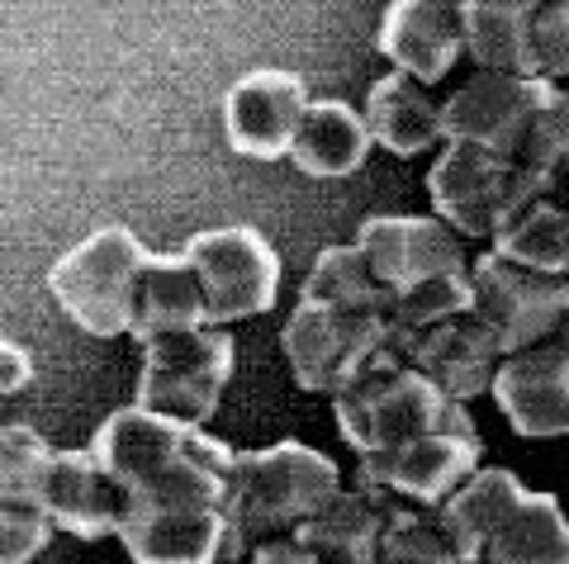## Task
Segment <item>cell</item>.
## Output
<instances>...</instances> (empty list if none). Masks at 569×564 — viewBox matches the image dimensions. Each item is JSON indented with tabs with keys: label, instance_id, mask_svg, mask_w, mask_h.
I'll return each mask as SVG.
<instances>
[{
	"label": "cell",
	"instance_id": "6da1fadb",
	"mask_svg": "<svg viewBox=\"0 0 569 564\" xmlns=\"http://www.w3.org/2000/svg\"><path fill=\"white\" fill-rule=\"evenodd\" d=\"M96 461L119 480L123 526L119 545L133 564H219L228 545L223 498L233 446L204 427L119 409L91 436Z\"/></svg>",
	"mask_w": 569,
	"mask_h": 564
},
{
	"label": "cell",
	"instance_id": "7a4b0ae2",
	"mask_svg": "<svg viewBox=\"0 0 569 564\" xmlns=\"http://www.w3.org/2000/svg\"><path fill=\"white\" fill-rule=\"evenodd\" d=\"M337 489H342L337 461L305 442L238 451L223 498V522H228L223 560H252L257 545L299 536Z\"/></svg>",
	"mask_w": 569,
	"mask_h": 564
},
{
	"label": "cell",
	"instance_id": "3957f363",
	"mask_svg": "<svg viewBox=\"0 0 569 564\" xmlns=\"http://www.w3.org/2000/svg\"><path fill=\"white\" fill-rule=\"evenodd\" d=\"M550 175L470 143H447L427 171V195L437 219L466 242H493L503 228L546 195Z\"/></svg>",
	"mask_w": 569,
	"mask_h": 564
},
{
	"label": "cell",
	"instance_id": "277c9868",
	"mask_svg": "<svg viewBox=\"0 0 569 564\" xmlns=\"http://www.w3.org/2000/svg\"><path fill=\"white\" fill-rule=\"evenodd\" d=\"M152 252L129 228H96L71 252H62L48 271V290L62 313L91 338H129L138 285Z\"/></svg>",
	"mask_w": 569,
	"mask_h": 564
},
{
	"label": "cell",
	"instance_id": "5b68a950",
	"mask_svg": "<svg viewBox=\"0 0 569 564\" xmlns=\"http://www.w3.org/2000/svg\"><path fill=\"white\" fill-rule=\"evenodd\" d=\"M332 413H337V432H342V442L356 455H380L422 432L475 427L466 403H451L447 394H437L408 365H370L366 375H356L332 399Z\"/></svg>",
	"mask_w": 569,
	"mask_h": 564
},
{
	"label": "cell",
	"instance_id": "8992f818",
	"mask_svg": "<svg viewBox=\"0 0 569 564\" xmlns=\"http://www.w3.org/2000/svg\"><path fill=\"white\" fill-rule=\"evenodd\" d=\"M233 338L219 328H190L142 342L133 409L186 422V427H209L233 380Z\"/></svg>",
	"mask_w": 569,
	"mask_h": 564
},
{
	"label": "cell",
	"instance_id": "52a82bcc",
	"mask_svg": "<svg viewBox=\"0 0 569 564\" xmlns=\"http://www.w3.org/2000/svg\"><path fill=\"white\" fill-rule=\"evenodd\" d=\"M470 280H475L470 313L493 332V342L503 346V361L527 346L550 342L560 332V323L569 319V280L565 275L527 271L518 261H503L485 246V252H475V261H470Z\"/></svg>",
	"mask_w": 569,
	"mask_h": 564
},
{
	"label": "cell",
	"instance_id": "ba28073f",
	"mask_svg": "<svg viewBox=\"0 0 569 564\" xmlns=\"http://www.w3.org/2000/svg\"><path fill=\"white\" fill-rule=\"evenodd\" d=\"M186 261L200 275L209 328L276 309L280 256L257 228H204L186 242Z\"/></svg>",
	"mask_w": 569,
	"mask_h": 564
},
{
	"label": "cell",
	"instance_id": "9c48e42d",
	"mask_svg": "<svg viewBox=\"0 0 569 564\" xmlns=\"http://www.w3.org/2000/svg\"><path fill=\"white\" fill-rule=\"evenodd\" d=\"M290 375L305 394L337 399L356 375L380 365L385 351V319H366V313L323 309V304H299L290 323L280 332Z\"/></svg>",
	"mask_w": 569,
	"mask_h": 564
},
{
	"label": "cell",
	"instance_id": "30bf717a",
	"mask_svg": "<svg viewBox=\"0 0 569 564\" xmlns=\"http://www.w3.org/2000/svg\"><path fill=\"white\" fill-rule=\"evenodd\" d=\"M546 95H550V81H541V77L475 72L466 85H456V91L441 100V138L518 162Z\"/></svg>",
	"mask_w": 569,
	"mask_h": 564
},
{
	"label": "cell",
	"instance_id": "8fae6325",
	"mask_svg": "<svg viewBox=\"0 0 569 564\" xmlns=\"http://www.w3.org/2000/svg\"><path fill=\"white\" fill-rule=\"evenodd\" d=\"M479 455H485V442H479L475 427L422 432L380 455H361V484L380 489L399 503L437 507L479 470Z\"/></svg>",
	"mask_w": 569,
	"mask_h": 564
},
{
	"label": "cell",
	"instance_id": "7c38bea8",
	"mask_svg": "<svg viewBox=\"0 0 569 564\" xmlns=\"http://www.w3.org/2000/svg\"><path fill=\"white\" fill-rule=\"evenodd\" d=\"M356 246L370 261L376 280L389 290V299H399L403 290L422 285V280L437 275H466L470 271V242L451 233L437 214L418 219V214H376L361 223Z\"/></svg>",
	"mask_w": 569,
	"mask_h": 564
},
{
	"label": "cell",
	"instance_id": "4fadbf2b",
	"mask_svg": "<svg viewBox=\"0 0 569 564\" xmlns=\"http://www.w3.org/2000/svg\"><path fill=\"white\" fill-rule=\"evenodd\" d=\"M309 81L284 67H257L223 95L228 148L252 162H280L295 148V133L309 114Z\"/></svg>",
	"mask_w": 569,
	"mask_h": 564
},
{
	"label": "cell",
	"instance_id": "5bb4252c",
	"mask_svg": "<svg viewBox=\"0 0 569 564\" xmlns=\"http://www.w3.org/2000/svg\"><path fill=\"white\" fill-rule=\"evenodd\" d=\"M123 489L110 470L96 461V451H52V461L39 480V513L52 532H67L77 541L119 536L123 526Z\"/></svg>",
	"mask_w": 569,
	"mask_h": 564
},
{
	"label": "cell",
	"instance_id": "9a60e30c",
	"mask_svg": "<svg viewBox=\"0 0 569 564\" xmlns=\"http://www.w3.org/2000/svg\"><path fill=\"white\" fill-rule=\"evenodd\" d=\"M489 394L518 436H569V356L556 338L508 356Z\"/></svg>",
	"mask_w": 569,
	"mask_h": 564
},
{
	"label": "cell",
	"instance_id": "2e32d148",
	"mask_svg": "<svg viewBox=\"0 0 569 564\" xmlns=\"http://www.w3.org/2000/svg\"><path fill=\"white\" fill-rule=\"evenodd\" d=\"M376 43L395 72L413 77L418 85H437L466 52V24L451 0H399L385 10Z\"/></svg>",
	"mask_w": 569,
	"mask_h": 564
},
{
	"label": "cell",
	"instance_id": "e0dca14e",
	"mask_svg": "<svg viewBox=\"0 0 569 564\" xmlns=\"http://www.w3.org/2000/svg\"><path fill=\"white\" fill-rule=\"evenodd\" d=\"M498 365H503V346L493 342V332L475 313H460V319L422 332L413 351H408V370H418L451 403H470L489 394Z\"/></svg>",
	"mask_w": 569,
	"mask_h": 564
},
{
	"label": "cell",
	"instance_id": "ac0fdd59",
	"mask_svg": "<svg viewBox=\"0 0 569 564\" xmlns=\"http://www.w3.org/2000/svg\"><path fill=\"white\" fill-rule=\"evenodd\" d=\"M395 503L399 498H389V493L370 484L337 489L313 513V522L299 532V541L309 545L318 564H380V536Z\"/></svg>",
	"mask_w": 569,
	"mask_h": 564
},
{
	"label": "cell",
	"instance_id": "d6986e66",
	"mask_svg": "<svg viewBox=\"0 0 569 564\" xmlns=\"http://www.w3.org/2000/svg\"><path fill=\"white\" fill-rule=\"evenodd\" d=\"M366 129L385 152L403 157V162L422 152H437V143L447 148V138H441V100H432L427 85H418L403 72H389L370 85Z\"/></svg>",
	"mask_w": 569,
	"mask_h": 564
},
{
	"label": "cell",
	"instance_id": "ffe728a7",
	"mask_svg": "<svg viewBox=\"0 0 569 564\" xmlns=\"http://www.w3.org/2000/svg\"><path fill=\"white\" fill-rule=\"evenodd\" d=\"M190 328H209L200 275H194L186 252H152L148 271H142V285H138V309H133L129 338L142 346L152 338L190 332Z\"/></svg>",
	"mask_w": 569,
	"mask_h": 564
},
{
	"label": "cell",
	"instance_id": "44dd1931",
	"mask_svg": "<svg viewBox=\"0 0 569 564\" xmlns=\"http://www.w3.org/2000/svg\"><path fill=\"white\" fill-rule=\"evenodd\" d=\"M370 148H376V138H370L361 110H351L347 100H313L295 133L290 162L318 181H337V175L361 171Z\"/></svg>",
	"mask_w": 569,
	"mask_h": 564
},
{
	"label": "cell",
	"instance_id": "7402d4cb",
	"mask_svg": "<svg viewBox=\"0 0 569 564\" xmlns=\"http://www.w3.org/2000/svg\"><path fill=\"white\" fill-rule=\"evenodd\" d=\"M475 564H569V517L556 493H522Z\"/></svg>",
	"mask_w": 569,
	"mask_h": 564
},
{
	"label": "cell",
	"instance_id": "603a6c76",
	"mask_svg": "<svg viewBox=\"0 0 569 564\" xmlns=\"http://www.w3.org/2000/svg\"><path fill=\"white\" fill-rule=\"evenodd\" d=\"M531 0H470L460 6L466 24V52L479 72L498 77H537L531 72Z\"/></svg>",
	"mask_w": 569,
	"mask_h": 564
},
{
	"label": "cell",
	"instance_id": "cb8c5ba5",
	"mask_svg": "<svg viewBox=\"0 0 569 564\" xmlns=\"http://www.w3.org/2000/svg\"><path fill=\"white\" fill-rule=\"evenodd\" d=\"M527 493V484L518 480L512 470L503 465H479L466 484H460L447 503H441V522H447V532L460 551V564H475L479 551H485V541L493 536V526L503 522L518 498Z\"/></svg>",
	"mask_w": 569,
	"mask_h": 564
},
{
	"label": "cell",
	"instance_id": "d4e9b609",
	"mask_svg": "<svg viewBox=\"0 0 569 564\" xmlns=\"http://www.w3.org/2000/svg\"><path fill=\"white\" fill-rule=\"evenodd\" d=\"M299 304H323V309H347L366 313V319H385L389 290L376 280L370 261L361 256V246H323L313 256V266L299 285Z\"/></svg>",
	"mask_w": 569,
	"mask_h": 564
},
{
	"label": "cell",
	"instance_id": "484cf974",
	"mask_svg": "<svg viewBox=\"0 0 569 564\" xmlns=\"http://www.w3.org/2000/svg\"><path fill=\"white\" fill-rule=\"evenodd\" d=\"M380 564H460V551L437 507L395 503L380 536Z\"/></svg>",
	"mask_w": 569,
	"mask_h": 564
},
{
	"label": "cell",
	"instance_id": "4316f807",
	"mask_svg": "<svg viewBox=\"0 0 569 564\" xmlns=\"http://www.w3.org/2000/svg\"><path fill=\"white\" fill-rule=\"evenodd\" d=\"M52 451L43 442L39 427H29V422H0V493L14 503H29L39 507V480L52 461Z\"/></svg>",
	"mask_w": 569,
	"mask_h": 564
},
{
	"label": "cell",
	"instance_id": "83f0119b",
	"mask_svg": "<svg viewBox=\"0 0 569 564\" xmlns=\"http://www.w3.org/2000/svg\"><path fill=\"white\" fill-rule=\"evenodd\" d=\"M518 162L541 171V175H556L560 167H569V91L565 85H550V95L537 110V123H531Z\"/></svg>",
	"mask_w": 569,
	"mask_h": 564
},
{
	"label": "cell",
	"instance_id": "f1b7e54d",
	"mask_svg": "<svg viewBox=\"0 0 569 564\" xmlns=\"http://www.w3.org/2000/svg\"><path fill=\"white\" fill-rule=\"evenodd\" d=\"M531 72L550 85L569 81V0L537 6V20H531Z\"/></svg>",
	"mask_w": 569,
	"mask_h": 564
},
{
	"label": "cell",
	"instance_id": "f546056e",
	"mask_svg": "<svg viewBox=\"0 0 569 564\" xmlns=\"http://www.w3.org/2000/svg\"><path fill=\"white\" fill-rule=\"evenodd\" d=\"M52 541V526L39 507L0 493V564H29Z\"/></svg>",
	"mask_w": 569,
	"mask_h": 564
},
{
	"label": "cell",
	"instance_id": "4dcf8cb0",
	"mask_svg": "<svg viewBox=\"0 0 569 564\" xmlns=\"http://www.w3.org/2000/svg\"><path fill=\"white\" fill-rule=\"evenodd\" d=\"M29 380H33V356L20 342L0 338V403H10L14 394H24Z\"/></svg>",
	"mask_w": 569,
	"mask_h": 564
},
{
	"label": "cell",
	"instance_id": "1f68e13d",
	"mask_svg": "<svg viewBox=\"0 0 569 564\" xmlns=\"http://www.w3.org/2000/svg\"><path fill=\"white\" fill-rule=\"evenodd\" d=\"M252 564H318L309 555V545L299 536H280V541H266L252 551Z\"/></svg>",
	"mask_w": 569,
	"mask_h": 564
},
{
	"label": "cell",
	"instance_id": "d6a6232c",
	"mask_svg": "<svg viewBox=\"0 0 569 564\" xmlns=\"http://www.w3.org/2000/svg\"><path fill=\"white\" fill-rule=\"evenodd\" d=\"M546 200H550V204H560V209H569V167H560L556 175H550Z\"/></svg>",
	"mask_w": 569,
	"mask_h": 564
},
{
	"label": "cell",
	"instance_id": "836d02e7",
	"mask_svg": "<svg viewBox=\"0 0 569 564\" xmlns=\"http://www.w3.org/2000/svg\"><path fill=\"white\" fill-rule=\"evenodd\" d=\"M556 214H560V275L569 280V209L556 204Z\"/></svg>",
	"mask_w": 569,
	"mask_h": 564
},
{
	"label": "cell",
	"instance_id": "e575fe53",
	"mask_svg": "<svg viewBox=\"0 0 569 564\" xmlns=\"http://www.w3.org/2000/svg\"><path fill=\"white\" fill-rule=\"evenodd\" d=\"M556 342H560V351H565V356H569V319L560 323V332H556Z\"/></svg>",
	"mask_w": 569,
	"mask_h": 564
},
{
	"label": "cell",
	"instance_id": "d590c367",
	"mask_svg": "<svg viewBox=\"0 0 569 564\" xmlns=\"http://www.w3.org/2000/svg\"><path fill=\"white\" fill-rule=\"evenodd\" d=\"M565 517H569V503H565Z\"/></svg>",
	"mask_w": 569,
	"mask_h": 564
},
{
	"label": "cell",
	"instance_id": "8d00e7d4",
	"mask_svg": "<svg viewBox=\"0 0 569 564\" xmlns=\"http://www.w3.org/2000/svg\"><path fill=\"white\" fill-rule=\"evenodd\" d=\"M0 409H6V403H0Z\"/></svg>",
	"mask_w": 569,
	"mask_h": 564
}]
</instances>
